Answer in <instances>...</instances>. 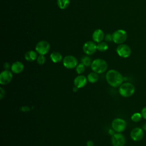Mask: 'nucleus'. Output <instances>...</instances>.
Here are the masks:
<instances>
[{"instance_id": "obj_19", "label": "nucleus", "mask_w": 146, "mask_h": 146, "mask_svg": "<svg viewBox=\"0 0 146 146\" xmlns=\"http://www.w3.org/2000/svg\"><path fill=\"white\" fill-rule=\"evenodd\" d=\"M57 5L61 9H66L70 5V0H57Z\"/></svg>"}, {"instance_id": "obj_33", "label": "nucleus", "mask_w": 146, "mask_h": 146, "mask_svg": "<svg viewBox=\"0 0 146 146\" xmlns=\"http://www.w3.org/2000/svg\"><path fill=\"white\" fill-rule=\"evenodd\" d=\"M143 129L146 131V123H145L143 126Z\"/></svg>"}, {"instance_id": "obj_32", "label": "nucleus", "mask_w": 146, "mask_h": 146, "mask_svg": "<svg viewBox=\"0 0 146 146\" xmlns=\"http://www.w3.org/2000/svg\"><path fill=\"white\" fill-rule=\"evenodd\" d=\"M78 88L77 87H76V86H74V87H73V88H72V91H73V92H76L78 91Z\"/></svg>"}, {"instance_id": "obj_6", "label": "nucleus", "mask_w": 146, "mask_h": 146, "mask_svg": "<svg viewBox=\"0 0 146 146\" xmlns=\"http://www.w3.org/2000/svg\"><path fill=\"white\" fill-rule=\"evenodd\" d=\"M50 43L46 40H41L38 42L35 46V50L39 55H45L50 50Z\"/></svg>"}, {"instance_id": "obj_18", "label": "nucleus", "mask_w": 146, "mask_h": 146, "mask_svg": "<svg viewBox=\"0 0 146 146\" xmlns=\"http://www.w3.org/2000/svg\"><path fill=\"white\" fill-rule=\"evenodd\" d=\"M98 79H99L98 74L94 71L90 72L87 76L88 81L91 83H94L96 82L98 80Z\"/></svg>"}, {"instance_id": "obj_13", "label": "nucleus", "mask_w": 146, "mask_h": 146, "mask_svg": "<svg viewBox=\"0 0 146 146\" xmlns=\"http://www.w3.org/2000/svg\"><path fill=\"white\" fill-rule=\"evenodd\" d=\"M87 80V78L84 75H79L74 79V84L75 86L77 87L78 88H80L86 86Z\"/></svg>"}, {"instance_id": "obj_10", "label": "nucleus", "mask_w": 146, "mask_h": 146, "mask_svg": "<svg viewBox=\"0 0 146 146\" xmlns=\"http://www.w3.org/2000/svg\"><path fill=\"white\" fill-rule=\"evenodd\" d=\"M13 79V74L9 70H5L0 74V84L6 85L9 83Z\"/></svg>"}, {"instance_id": "obj_12", "label": "nucleus", "mask_w": 146, "mask_h": 146, "mask_svg": "<svg viewBox=\"0 0 146 146\" xmlns=\"http://www.w3.org/2000/svg\"><path fill=\"white\" fill-rule=\"evenodd\" d=\"M131 138L135 141L141 140L144 136V132L143 128L140 127H135L132 129L130 133Z\"/></svg>"}, {"instance_id": "obj_23", "label": "nucleus", "mask_w": 146, "mask_h": 146, "mask_svg": "<svg viewBox=\"0 0 146 146\" xmlns=\"http://www.w3.org/2000/svg\"><path fill=\"white\" fill-rule=\"evenodd\" d=\"M84 70H85V66L82 63L78 64L76 67V72L79 75H81L82 74H83L84 72Z\"/></svg>"}, {"instance_id": "obj_15", "label": "nucleus", "mask_w": 146, "mask_h": 146, "mask_svg": "<svg viewBox=\"0 0 146 146\" xmlns=\"http://www.w3.org/2000/svg\"><path fill=\"white\" fill-rule=\"evenodd\" d=\"M92 39L94 42L99 43L104 39V34L100 29L95 30L92 34Z\"/></svg>"}, {"instance_id": "obj_9", "label": "nucleus", "mask_w": 146, "mask_h": 146, "mask_svg": "<svg viewBox=\"0 0 146 146\" xmlns=\"http://www.w3.org/2000/svg\"><path fill=\"white\" fill-rule=\"evenodd\" d=\"M111 143L112 146H124L125 144V137L120 133H115L112 136Z\"/></svg>"}, {"instance_id": "obj_25", "label": "nucleus", "mask_w": 146, "mask_h": 146, "mask_svg": "<svg viewBox=\"0 0 146 146\" xmlns=\"http://www.w3.org/2000/svg\"><path fill=\"white\" fill-rule=\"evenodd\" d=\"M104 39L107 42H111L112 41V36L110 34H107L104 36Z\"/></svg>"}, {"instance_id": "obj_3", "label": "nucleus", "mask_w": 146, "mask_h": 146, "mask_svg": "<svg viewBox=\"0 0 146 146\" xmlns=\"http://www.w3.org/2000/svg\"><path fill=\"white\" fill-rule=\"evenodd\" d=\"M135 86L131 83L126 82L122 83L119 88V92L123 97H129L135 92Z\"/></svg>"}, {"instance_id": "obj_28", "label": "nucleus", "mask_w": 146, "mask_h": 146, "mask_svg": "<svg viewBox=\"0 0 146 146\" xmlns=\"http://www.w3.org/2000/svg\"><path fill=\"white\" fill-rule=\"evenodd\" d=\"M5 95V91L2 87H0V99H2Z\"/></svg>"}, {"instance_id": "obj_21", "label": "nucleus", "mask_w": 146, "mask_h": 146, "mask_svg": "<svg viewBox=\"0 0 146 146\" xmlns=\"http://www.w3.org/2000/svg\"><path fill=\"white\" fill-rule=\"evenodd\" d=\"M81 62L85 66H87V67L91 66L92 62L91 58L90 56L87 55L84 56L81 58Z\"/></svg>"}, {"instance_id": "obj_8", "label": "nucleus", "mask_w": 146, "mask_h": 146, "mask_svg": "<svg viewBox=\"0 0 146 146\" xmlns=\"http://www.w3.org/2000/svg\"><path fill=\"white\" fill-rule=\"evenodd\" d=\"M63 66L68 69L76 67L78 65V60L73 55H67L63 59Z\"/></svg>"}, {"instance_id": "obj_24", "label": "nucleus", "mask_w": 146, "mask_h": 146, "mask_svg": "<svg viewBox=\"0 0 146 146\" xmlns=\"http://www.w3.org/2000/svg\"><path fill=\"white\" fill-rule=\"evenodd\" d=\"M36 61L39 64L42 65L46 62V58L44 55H39L36 58Z\"/></svg>"}, {"instance_id": "obj_5", "label": "nucleus", "mask_w": 146, "mask_h": 146, "mask_svg": "<svg viewBox=\"0 0 146 146\" xmlns=\"http://www.w3.org/2000/svg\"><path fill=\"white\" fill-rule=\"evenodd\" d=\"M111 125L115 132L120 133L125 130L127 126V123L123 119L116 118L113 120Z\"/></svg>"}, {"instance_id": "obj_7", "label": "nucleus", "mask_w": 146, "mask_h": 146, "mask_svg": "<svg viewBox=\"0 0 146 146\" xmlns=\"http://www.w3.org/2000/svg\"><path fill=\"white\" fill-rule=\"evenodd\" d=\"M116 52L122 58H128L131 54V48L125 44H120L116 48Z\"/></svg>"}, {"instance_id": "obj_17", "label": "nucleus", "mask_w": 146, "mask_h": 146, "mask_svg": "<svg viewBox=\"0 0 146 146\" xmlns=\"http://www.w3.org/2000/svg\"><path fill=\"white\" fill-rule=\"evenodd\" d=\"M50 58L54 63H59L63 59L62 55H61V54L56 51L52 52L50 54Z\"/></svg>"}, {"instance_id": "obj_4", "label": "nucleus", "mask_w": 146, "mask_h": 146, "mask_svg": "<svg viewBox=\"0 0 146 146\" xmlns=\"http://www.w3.org/2000/svg\"><path fill=\"white\" fill-rule=\"evenodd\" d=\"M112 41L116 44H122L127 39V34L124 30H117L115 31L112 34Z\"/></svg>"}, {"instance_id": "obj_27", "label": "nucleus", "mask_w": 146, "mask_h": 146, "mask_svg": "<svg viewBox=\"0 0 146 146\" xmlns=\"http://www.w3.org/2000/svg\"><path fill=\"white\" fill-rule=\"evenodd\" d=\"M141 114L142 115V117L146 119V107H144L142 108L141 111Z\"/></svg>"}, {"instance_id": "obj_14", "label": "nucleus", "mask_w": 146, "mask_h": 146, "mask_svg": "<svg viewBox=\"0 0 146 146\" xmlns=\"http://www.w3.org/2000/svg\"><path fill=\"white\" fill-rule=\"evenodd\" d=\"M24 69L23 64L19 61H16L11 66V70L15 74H19L23 71Z\"/></svg>"}, {"instance_id": "obj_11", "label": "nucleus", "mask_w": 146, "mask_h": 146, "mask_svg": "<svg viewBox=\"0 0 146 146\" xmlns=\"http://www.w3.org/2000/svg\"><path fill=\"white\" fill-rule=\"evenodd\" d=\"M83 50L84 53L87 55H92L96 52L97 50V45L94 42L88 41L84 44Z\"/></svg>"}, {"instance_id": "obj_22", "label": "nucleus", "mask_w": 146, "mask_h": 146, "mask_svg": "<svg viewBox=\"0 0 146 146\" xmlns=\"http://www.w3.org/2000/svg\"><path fill=\"white\" fill-rule=\"evenodd\" d=\"M142 115L139 112H136L134 113L131 116V120L134 121V122H139L141 120V118H142Z\"/></svg>"}, {"instance_id": "obj_26", "label": "nucleus", "mask_w": 146, "mask_h": 146, "mask_svg": "<svg viewBox=\"0 0 146 146\" xmlns=\"http://www.w3.org/2000/svg\"><path fill=\"white\" fill-rule=\"evenodd\" d=\"M20 110L22 112H29L30 110V108L29 106H22L20 108Z\"/></svg>"}, {"instance_id": "obj_29", "label": "nucleus", "mask_w": 146, "mask_h": 146, "mask_svg": "<svg viewBox=\"0 0 146 146\" xmlns=\"http://www.w3.org/2000/svg\"><path fill=\"white\" fill-rule=\"evenodd\" d=\"M3 67L5 70H9L11 67H10V64L8 62H5L3 64Z\"/></svg>"}, {"instance_id": "obj_31", "label": "nucleus", "mask_w": 146, "mask_h": 146, "mask_svg": "<svg viewBox=\"0 0 146 146\" xmlns=\"http://www.w3.org/2000/svg\"><path fill=\"white\" fill-rule=\"evenodd\" d=\"M108 133H109L110 135H112V136L115 133V130H114L113 128H112V129H110L108 130Z\"/></svg>"}, {"instance_id": "obj_20", "label": "nucleus", "mask_w": 146, "mask_h": 146, "mask_svg": "<svg viewBox=\"0 0 146 146\" xmlns=\"http://www.w3.org/2000/svg\"><path fill=\"white\" fill-rule=\"evenodd\" d=\"M108 48L107 43L105 42H100L97 44V50L101 52H104Z\"/></svg>"}, {"instance_id": "obj_16", "label": "nucleus", "mask_w": 146, "mask_h": 146, "mask_svg": "<svg viewBox=\"0 0 146 146\" xmlns=\"http://www.w3.org/2000/svg\"><path fill=\"white\" fill-rule=\"evenodd\" d=\"M37 54L35 51L33 50H30L26 52L25 55V58L27 61L33 62L37 58Z\"/></svg>"}, {"instance_id": "obj_2", "label": "nucleus", "mask_w": 146, "mask_h": 146, "mask_svg": "<svg viewBox=\"0 0 146 146\" xmlns=\"http://www.w3.org/2000/svg\"><path fill=\"white\" fill-rule=\"evenodd\" d=\"M107 67L108 66L107 62L104 60L100 58L94 60L91 65L92 71L98 74L104 72L107 70Z\"/></svg>"}, {"instance_id": "obj_30", "label": "nucleus", "mask_w": 146, "mask_h": 146, "mask_svg": "<svg viewBox=\"0 0 146 146\" xmlns=\"http://www.w3.org/2000/svg\"><path fill=\"white\" fill-rule=\"evenodd\" d=\"M87 146H94V142L91 140H88L86 143Z\"/></svg>"}, {"instance_id": "obj_1", "label": "nucleus", "mask_w": 146, "mask_h": 146, "mask_svg": "<svg viewBox=\"0 0 146 146\" xmlns=\"http://www.w3.org/2000/svg\"><path fill=\"white\" fill-rule=\"evenodd\" d=\"M106 79L107 83L113 87L120 86L124 81L122 75L115 70L108 71L106 74Z\"/></svg>"}]
</instances>
